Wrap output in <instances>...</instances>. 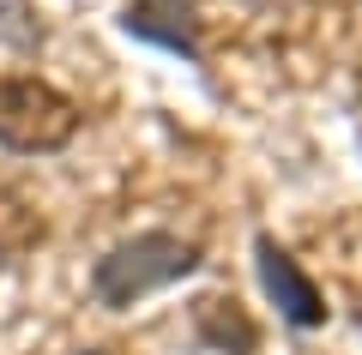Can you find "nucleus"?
I'll return each instance as SVG.
<instances>
[{
  "mask_svg": "<svg viewBox=\"0 0 362 355\" xmlns=\"http://www.w3.org/2000/svg\"><path fill=\"white\" fill-rule=\"evenodd\" d=\"M194 337L218 355H254L259 349V325L247 319V307L235 295H206L194 301Z\"/></svg>",
  "mask_w": 362,
  "mask_h": 355,
  "instance_id": "obj_5",
  "label": "nucleus"
},
{
  "mask_svg": "<svg viewBox=\"0 0 362 355\" xmlns=\"http://www.w3.org/2000/svg\"><path fill=\"white\" fill-rule=\"evenodd\" d=\"M206 265L199 259L194 241H181V235H169V229H139V235H127L121 247H109L97 265H90V295H97V307H139L145 295L169 289V283L194 277V271Z\"/></svg>",
  "mask_w": 362,
  "mask_h": 355,
  "instance_id": "obj_1",
  "label": "nucleus"
},
{
  "mask_svg": "<svg viewBox=\"0 0 362 355\" xmlns=\"http://www.w3.org/2000/svg\"><path fill=\"white\" fill-rule=\"evenodd\" d=\"M73 133H78V102L66 90L30 73H0V151L49 157L73 145Z\"/></svg>",
  "mask_w": 362,
  "mask_h": 355,
  "instance_id": "obj_2",
  "label": "nucleus"
},
{
  "mask_svg": "<svg viewBox=\"0 0 362 355\" xmlns=\"http://www.w3.org/2000/svg\"><path fill=\"white\" fill-rule=\"evenodd\" d=\"M121 30H127L133 42H151V49H163V54H181L187 66L206 61V49H199V18H194L187 0H127Z\"/></svg>",
  "mask_w": 362,
  "mask_h": 355,
  "instance_id": "obj_4",
  "label": "nucleus"
},
{
  "mask_svg": "<svg viewBox=\"0 0 362 355\" xmlns=\"http://www.w3.org/2000/svg\"><path fill=\"white\" fill-rule=\"evenodd\" d=\"M73 355H109V349H73Z\"/></svg>",
  "mask_w": 362,
  "mask_h": 355,
  "instance_id": "obj_6",
  "label": "nucleus"
},
{
  "mask_svg": "<svg viewBox=\"0 0 362 355\" xmlns=\"http://www.w3.org/2000/svg\"><path fill=\"white\" fill-rule=\"evenodd\" d=\"M254 271H259L266 301L278 307V319H284L290 331H320V325H326V295H320V283H314L308 271L284 253V247L272 241V235H254Z\"/></svg>",
  "mask_w": 362,
  "mask_h": 355,
  "instance_id": "obj_3",
  "label": "nucleus"
}]
</instances>
